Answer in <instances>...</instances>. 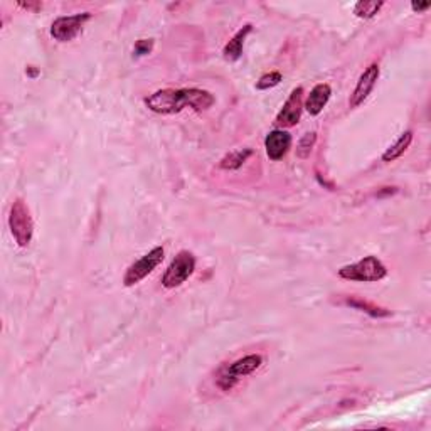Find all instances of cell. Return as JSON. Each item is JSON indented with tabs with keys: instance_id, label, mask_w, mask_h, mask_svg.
<instances>
[{
	"instance_id": "19",
	"label": "cell",
	"mask_w": 431,
	"mask_h": 431,
	"mask_svg": "<svg viewBox=\"0 0 431 431\" xmlns=\"http://www.w3.org/2000/svg\"><path fill=\"white\" fill-rule=\"evenodd\" d=\"M153 41L152 39H140L135 42L133 46V57H144L152 52Z\"/></svg>"
},
{
	"instance_id": "15",
	"label": "cell",
	"mask_w": 431,
	"mask_h": 431,
	"mask_svg": "<svg viewBox=\"0 0 431 431\" xmlns=\"http://www.w3.org/2000/svg\"><path fill=\"white\" fill-rule=\"evenodd\" d=\"M253 155L251 149H241V150H234V152L228 153L226 157H222L221 162H219V167L222 171H238V169L242 167L246 160Z\"/></svg>"
},
{
	"instance_id": "11",
	"label": "cell",
	"mask_w": 431,
	"mask_h": 431,
	"mask_svg": "<svg viewBox=\"0 0 431 431\" xmlns=\"http://www.w3.org/2000/svg\"><path fill=\"white\" fill-rule=\"evenodd\" d=\"M330 95H332V90L327 83L315 84L312 88L310 95L307 96L305 103H303V108L307 110V113L312 115V117H317V115L322 113V110L325 108L327 103H329Z\"/></svg>"
},
{
	"instance_id": "1",
	"label": "cell",
	"mask_w": 431,
	"mask_h": 431,
	"mask_svg": "<svg viewBox=\"0 0 431 431\" xmlns=\"http://www.w3.org/2000/svg\"><path fill=\"white\" fill-rule=\"evenodd\" d=\"M214 103V95L201 88H165L145 98L149 110L159 115L180 113L187 106L195 111H206L213 108Z\"/></svg>"
},
{
	"instance_id": "9",
	"label": "cell",
	"mask_w": 431,
	"mask_h": 431,
	"mask_svg": "<svg viewBox=\"0 0 431 431\" xmlns=\"http://www.w3.org/2000/svg\"><path fill=\"white\" fill-rule=\"evenodd\" d=\"M379 75H381V69L376 63L369 64V66L364 69V73L361 75L359 81H357L356 88H354L352 95H350V99H349L350 108H357L359 105H363L365 99L369 98V95H371L372 90H374L377 79H379Z\"/></svg>"
},
{
	"instance_id": "8",
	"label": "cell",
	"mask_w": 431,
	"mask_h": 431,
	"mask_svg": "<svg viewBox=\"0 0 431 431\" xmlns=\"http://www.w3.org/2000/svg\"><path fill=\"white\" fill-rule=\"evenodd\" d=\"M302 110H303V88L298 86L291 91L288 99L285 102V105L280 113L276 115L275 125L280 126V128H291L296 123L300 122V117H302Z\"/></svg>"
},
{
	"instance_id": "18",
	"label": "cell",
	"mask_w": 431,
	"mask_h": 431,
	"mask_svg": "<svg viewBox=\"0 0 431 431\" xmlns=\"http://www.w3.org/2000/svg\"><path fill=\"white\" fill-rule=\"evenodd\" d=\"M282 79H283L282 73H278V71L267 73V75H263L260 79H258L256 90H261V91L271 90V88L278 86V84L282 83Z\"/></svg>"
},
{
	"instance_id": "10",
	"label": "cell",
	"mask_w": 431,
	"mask_h": 431,
	"mask_svg": "<svg viewBox=\"0 0 431 431\" xmlns=\"http://www.w3.org/2000/svg\"><path fill=\"white\" fill-rule=\"evenodd\" d=\"M265 149H267V155L271 162L282 160L291 149V135L287 130L276 128L271 130L265 138Z\"/></svg>"
},
{
	"instance_id": "22",
	"label": "cell",
	"mask_w": 431,
	"mask_h": 431,
	"mask_svg": "<svg viewBox=\"0 0 431 431\" xmlns=\"http://www.w3.org/2000/svg\"><path fill=\"white\" fill-rule=\"evenodd\" d=\"M26 73L30 76V78H36V76L39 75V71H37V69H34V66H29V68H27V71H26Z\"/></svg>"
},
{
	"instance_id": "13",
	"label": "cell",
	"mask_w": 431,
	"mask_h": 431,
	"mask_svg": "<svg viewBox=\"0 0 431 431\" xmlns=\"http://www.w3.org/2000/svg\"><path fill=\"white\" fill-rule=\"evenodd\" d=\"M345 303H347L349 307H352V309L365 312V314L371 315V317H374V318L390 317L391 315V310L383 309V307H377V305H374V303L367 302V300L357 298V296H350V298H345Z\"/></svg>"
},
{
	"instance_id": "4",
	"label": "cell",
	"mask_w": 431,
	"mask_h": 431,
	"mask_svg": "<svg viewBox=\"0 0 431 431\" xmlns=\"http://www.w3.org/2000/svg\"><path fill=\"white\" fill-rule=\"evenodd\" d=\"M261 364H263V357H261L260 354H249V356L241 357V359H238L236 363L228 365V367L219 374L218 383L216 384H218L219 390L228 392L240 383L241 377L253 374L256 369L261 367Z\"/></svg>"
},
{
	"instance_id": "20",
	"label": "cell",
	"mask_w": 431,
	"mask_h": 431,
	"mask_svg": "<svg viewBox=\"0 0 431 431\" xmlns=\"http://www.w3.org/2000/svg\"><path fill=\"white\" fill-rule=\"evenodd\" d=\"M431 7V3L430 2H413L411 3V9L414 10V12H418V14H421V12H426V10H428Z\"/></svg>"
},
{
	"instance_id": "6",
	"label": "cell",
	"mask_w": 431,
	"mask_h": 431,
	"mask_svg": "<svg viewBox=\"0 0 431 431\" xmlns=\"http://www.w3.org/2000/svg\"><path fill=\"white\" fill-rule=\"evenodd\" d=\"M164 256L165 251L162 246H155L153 249H150L147 255H144L140 260H137L133 265H130L125 276H123V285L130 288L140 283L142 280L147 278L150 273L164 261Z\"/></svg>"
},
{
	"instance_id": "2",
	"label": "cell",
	"mask_w": 431,
	"mask_h": 431,
	"mask_svg": "<svg viewBox=\"0 0 431 431\" xmlns=\"http://www.w3.org/2000/svg\"><path fill=\"white\" fill-rule=\"evenodd\" d=\"M337 275L342 280L347 282H361V283H374L379 280L386 278L387 268L384 267L383 261L376 256H365L363 260L356 261L352 265H345L337 271Z\"/></svg>"
},
{
	"instance_id": "7",
	"label": "cell",
	"mask_w": 431,
	"mask_h": 431,
	"mask_svg": "<svg viewBox=\"0 0 431 431\" xmlns=\"http://www.w3.org/2000/svg\"><path fill=\"white\" fill-rule=\"evenodd\" d=\"M91 19L90 12L75 14V15H63L57 17L51 26V36L59 42H69L83 30L84 24Z\"/></svg>"
},
{
	"instance_id": "21",
	"label": "cell",
	"mask_w": 431,
	"mask_h": 431,
	"mask_svg": "<svg viewBox=\"0 0 431 431\" xmlns=\"http://www.w3.org/2000/svg\"><path fill=\"white\" fill-rule=\"evenodd\" d=\"M19 7H22V9H27V10H37V9H41V3H19Z\"/></svg>"
},
{
	"instance_id": "12",
	"label": "cell",
	"mask_w": 431,
	"mask_h": 431,
	"mask_svg": "<svg viewBox=\"0 0 431 431\" xmlns=\"http://www.w3.org/2000/svg\"><path fill=\"white\" fill-rule=\"evenodd\" d=\"M251 30H253V26L246 24V26H242L233 37H231V41L224 46V49H222V56H224L226 61L240 59V57L242 56V48H245L246 37L251 34Z\"/></svg>"
},
{
	"instance_id": "16",
	"label": "cell",
	"mask_w": 431,
	"mask_h": 431,
	"mask_svg": "<svg viewBox=\"0 0 431 431\" xmlns=\"http://www.w3.org/2000/svg\"><path fill=\"white\" fill-rule=\"evenodd\" d=\"M384 7V2H376V0H361L354 6V14L359 19H372L379 14V10Z\"/></svg>"
},
{
	"instance_id": "5",
	"label": "cell",
	"mask_w": 431,
	"mask_h": 431,
	"mask_svg": "<svg viewBox=\"0 0 431 431\" xmlns=\"http://www.w3.org/2000/svg\"><path fill=\"white\" fill-rule=\"evenodd\" d=\"M194 271L195 256L187 249H182V251L177 253L169 268L165 269L164 276H162V287L167 288V290H174V288L186 283L194 275Z\"/></svg>"
},
{
	"instance_id": "14",
	"label": "cell",
	"mask_w": 431,
	"mask_h": 431,
	"mask_svg": "<svg viewBox=\"0 0 431 431\" xmlns=\"http://www.w3.org/2000/svg\"><path fill=\"white\" fill-rule=\"evenodd\" d=\"M411 142H413V132L408 130V132H404L401 137H399L398 140H396L394 144H392L391 147L383 153V160L390 164V162H394L396 159H399V157H401L403 153L410 149Z\"/></svg>"
},
{
	"instance_id": "3",
	"label": "cell",
	"mask_w": 431,
	"mask_h": 431,
	"mask_svg": "<svg viewBox=\"0 0 431 431\" xmlns=\"http://www.w3.org/2000/svg\"><path fill=\"white\" fill-rule=\"evenodd\" d=\"M9 229L19 248H27L34 236V221L29 207L22 199H15L10 206Z\"/></svg>"
},
{
	"instance_id": "17",
	"label": "cell",
	"mask_w": 431,
	"mask_h": 431,
	"mask_svg": "<svg viewBox=\"0 0 431 431\" xmlns=\"http://www.w3.org/2000/svg\"><path fill=\"white\" fill-rule=\"evenodd\" d=\"M315 142H317V133L315 132L303 135V137L300 138L298 145H296V157H298V159H309Z\"/></svg>"
}]
</instances>
